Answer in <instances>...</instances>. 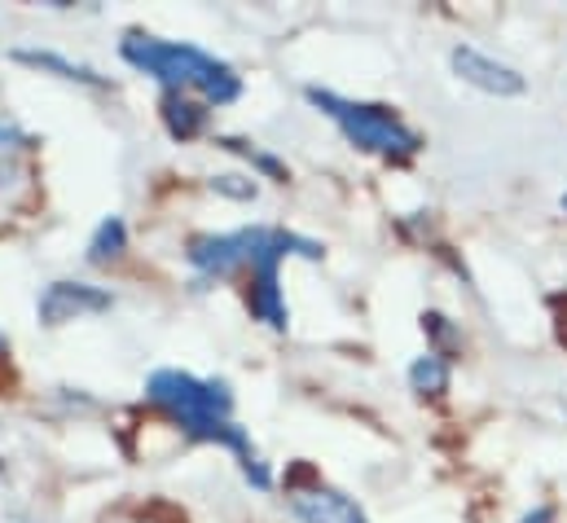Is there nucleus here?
Masks as SVG:
<instances>
[{"label": "nucleus", "mask_w": 567, "mask_h": 523, "mask_svg": "<svg viewBox=\"0 0 567 523\" xmlns=\"http://www.w3.org/2000/svg\"><path fill=\"white\" fill-rule=\"evenodd\" d=\"M321 256L317 243L295 238L286 229H238V234H220V238H198L189 260L212 277H229V273H251V312L269 326H286V304L278 295V264L286 256Z\"/></svg>", "instance_id": "1"}, {"label": "nucleus", "mask_w": 567, "mask_h": 523, "mask_svg": "<svg viewBox=\"0 0 567 523\" xmlns=\"http://www.w3.org/2000/svg\"><path fill=\"white\" fill-rule=\"evenodd\" d=\"M145 396L172 418L181 422L194 440H212V444H225L238 453L243 471L256 480V489H269V471L256 453V444L247 440V431L234 422V396L225 383L216 379H194V375H181V370H158L150 379Z\"/></svg>", "instance_id": "2"}, {"label": "nucleus", "mask_w": 567, "mask_h": 523, "mask_svg": "<svg viewBox=\"0 0 567 523\" xmlns=\"http://www.w3.org/2000/svg\"><path fill=\"white\" fill-rule=\"evenodd\" d=\"M124 58L137 71L163 80L172 93H189L194 89V93H203L216 106H225V102H234L243 93V80L234 75V66L212 58V53H203V49H194V44L154 40V35H128L124 40Z\"/></svg>", "instance_id": "3"}, {"label": "nucleus", "mask_w": 567, "mask_h": 523, "mask_svg": "<svg viewBox=\"0 0 567 523\" xmlns=\"http://www.w3.org/2000/svg\"><path fill=\"white\" fill-rule=\"evenodd\" d=\"M308 98L343 129V136L370 154H383V158H414L419 154V132L410 129L396 111L388 106H374V102H348L339 93H321V89H308Z\"/></svg>", "instance_id": "4"}, {"label": "nucleus", "mask_w": 567, "mask_h": 523, "mask_svg": "<svg viewBox=\"0 0 567 523\" xmlns=\"http://www.w3.org/2000/svg\"><path fill=\"white\" fill-rule=\"evenodd\" d=\"M290 511L299 523H365V511L348 493H339L321 480L290 484Z\"/></svg>", "instance_id": "5"}, {"label": "nucleus", "mask_w": 567, "mask_h": 523, "mask_svg": "<svg viewBox=\"0 0 567 523\" xmlns=\"http://www.w3.org/2000/svg\"><path fill=\"white\" fill-rule=\"evenodd\" d=\"M453 71H457L466 84H475V89H484V93H497V98L524 93V75H519L515 66L488 58V53L475 49V44H457V49H453Z\"/></svg>", "instance_id": "6"}, {"label": "nucleus", "mask_w": 567, "mask_h": 523, "mask_svg": "<svg viewBox=\"0 0 567 523\" xmlns=\"http://www.w3.org/2000/svg\"><path fill=\"white\" fill-rule=\"evenodd\" d=\"M111 308V295L106 290H93L84 281H53L40 299V312L49 326L58 321H71V317H84V312H106Z\"/></svg>", "instance_id": "7"}, {"label": "nucleus", "mask_w": 567, "mask_h": 523, "mask_svg": "<svg viewBox=\"0 0 567 523\" xmlns=\"http://www.w3.org/2000/svg\"><path fill=\"white\" fill-rule=\"evenodd\" d=\"M27 154H31V136L18 129V124L0 120V189L18 185V176L27 167Z\"/></svg>", "instance_id": "8"}, {"label": "nucleus", "mask_w": 567, "mask_h": 523, "mask_svg": "<svg viewBox=\"0 0 567 523\" xmlns=\"http://www.w3.org/2000/svg\"><path fill=\"white\" fill-rule=\"evenodd\" d=\"M163 115H167L172 136H181V141H189V136H198V132L207 129V111H203L198 102H189L185 93H167Z\"/></svg>", "instance_id": "9"}, {"label": "nucleus", "mask_w": 567, "mask_h": 523, "mask_svg": "<svg viewBox=\"0 0 567 523\" xmlns=\"http://www.w3.org/2000/svg\"><path fill=\"white\" fill-rule=\"evenodd\" d=\"M410 379H414V388L419 392H444V383H449V366H444V357H423L414 370H410Z\"/></svg>", "instance_id": "10"}, {"label": "nucleus", "mask_w": 567, "mask_h": 523, "mask_svg": "<svg viewBox=\"0 0 567 523\" xmlns=\"http://www.w3.org/2000/svg\"><path fill=\"white\" fill-rule=\"evenodd\" d=\"M120 247H124V225H120V221H106V225L97 229L93 247H89V260L93 264L115 260V256H120Z\"/></svg>", "instance_id": "11"}, {"label": "nucleus", "mask_w": 567, "mask_h": 523, "mask_svg": "<svg viewBox=\"0 0 567 523\" xmlns=\"http://www.w3.org/2000/svg\"><path fill=\"white\" fill-rule=\"evenodd\" d=\"M524 523H550V511L542 506V511H533V515H528V520H524Z\"/></svg>", "instance_id": "12"}, {"label": "nucleus", "mask_w": 567, "mask_h": 523, "mask_svg": "<svg viewBox=\"0 0 567 523\" xmlns=\"http://www.w3.org/2000/svg\"><path fill=\"white\" fill-rule=\"evenodd\" d=\"M0 366H4V339H0Z\"/></svg>", "instance_id": "13"}]
</instances>
